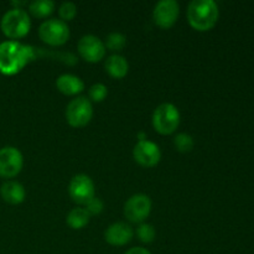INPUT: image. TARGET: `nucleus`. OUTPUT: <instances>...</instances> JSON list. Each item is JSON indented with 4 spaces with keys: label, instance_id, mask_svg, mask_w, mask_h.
<instances>
[{
    "label": "nucleus",
    "instance_id": "14",
    "mask_svg": "<svg viewBox=\"0 0 254 254\" xmlns=\"http://www.w3.org/2000/svg\"><path fill=\"white\" fill-rule=\"evenodd\" d=\"M0 195L5 202L10 205H20L24 202L26 191L24 186L17 181H6L0 188Z\"/></svg>",
    "mask_w": 254,
    "mask_h": 254
},
{
    "label": "nucleus",
    "instance_id": "21",
    "mask_svg": "<svg viewBox=\"0 0 254 254\" xmlns=\"http://www.w3.org/2000/svg\"><path fill=\"white\" fill-rule=\"evenodd\" d=\"M136 236H138V238L143 243H151L154 242V240L156 237L155 228L151 225H149V223L143 222L136 228Z\"/></svg>",
    "mask_w": 254,
    "mask_h": 254
},
{
    "label": "nucleus",
    "instance_id": "26",
    "mask_svg": "<svg viewBox=\"0 0 254 254\" xmlns=\"http://www.w3.org/2000/svg\"><path fill=\"white\" fill-rule=\"evenodd\" d=\"M138 139H139V141L146 140V134L143 133V131H140V133H138Z\"/></svg>",
    "mask_w": 254,
    "mask_h": 254
},
{
    "label": "nucleus",
    "instance_id": "11",
    "mask_svg": "<svg viewBox=\"0 0 254 254\" xmlns=\"http://www.w3.org/2000/svg\"><path fill=\"white\" fill-rule=\"evenodd\" d=\"M77 50L82 59L91 64H96L106 56V46L99 37L94 35H84L77 44Z\"/></svg>",
    "mask_w": 254,
    "mask_h": 254
},
{
    "label": "nucleus",
    "instance_id": "19",
    "mask_svg": "<svg viewBox=\"0 0 254 254\" xmlns=\"http://www.w3.org/2000/svg\"><path fill=\"white\" fill-rule=\"evenodd\" d=\"M174 145H175L176 150L180 151V153H190L193 149L195 141L190 134L179 133L174 138Z\"/></svg>",
    "mask_w": 254,
    "mask_h": 254
},
{
    "label": "nucleus",
    "instance_id": "15",
    "mask_svg": "<svg viewBox=\"0 0 254 254\" xmlns=\"http://www.w3.org/2000/svg\"><path fill=\"white\" fill-rule=\"evenodd\" d=\"M56 87L61 93L66 96H77L84 89V83L78 76L64 73L56 79Z\"/></svg>",
    "mask_w": 254,
    "mask_h": 254
},
{
    "label": "nucleus",
    "instance_id": "12",
    "mask_svg": "<svg viewBox=\"0 0 254 254\" xmlns=\"http://www.w3.org/2000/svg\"><path fill=\"white\" fill-rule=\"evenodd\" d=\"M133 158L143 168H154L161 159L160 148L150 140L138 141L133 149Z\"/></svg>",
    "mask_w": 254,
    "mask_h": 254
},
{
    "label": "nucleus",
    "instance_id": "9",
    "mask_svg": "<svg viewBox=\"0 0 254 254\" xmlns=\"http://www.w3.org/2000/svg\"><path fill=\"white\" fill-rule=\"evenodd\" d=\"M24 165L21 151L14 146H4L0 149V176L12 179L19 175Z\"/></svg>",
    "mask_w": 254,
    "mask_h": 254
},
{
    "label": "nucleus",
    "instance_id": "23",
    "mask_svg": "<svg viewBox=\"0 0 254 254\" xmlns=\"http://www.w3.org/2000/svg\"><path fill=\"white\" fill-rule=\"evenodd\" d=\"M107 94H108V88L107 86H104L103 83H96L89 88L88 96L89 99H92L93 102H102L106 99Z\"/></svg>",
    "mask_w": 254,
    "mask_h": 254
},
{
    "label": "nucleus",
    "instance_id": "6",
    "mask_svg": "<svg viewBox=\"0 0 254 254\" xmlns=\"http://www.w3.org/2000/svg\"><path fill=\"white\" fill-rule=\"evenodd\" d=\"M39 37L50 46H62L69 39V27L62 20L49 19L40 25Z\"/></svg>",
    "mask_w": 254,
    "mask_h": 254
},
{
    "label": "nucleus",
    "instance_id": "25",
    "mask_svg": "<svg viewBox=\"0 0 254 254\" xmlns=\"http://www.w3.org/2000/svg\"><path fill=\"white\" fill-rule=\"evenodd\" d=\"M124 254H151L149 252L146 248H143V247H134V248H130L129 251H127Z\"/></svg>",
    "mask_w": 254,
    "mask_h": 254
},
{
    "label": "nucleus",
    "instance_id": "13",
    "mask_svg": "<svg viewBox=\"0 0 254 254\" xmlns=\"http://www.w3.org/2000/svg\"><path fill=\"white\" fill-rule=\"evenodd\" d=\"M134 231L130 225L126 222H116L109 226L104 232V240L107 243L116 247L126 246L133 240Z\"/></svg>",
    "mask_w": 254,
    "mask_h": 254
},
{
    "label": "nucleus",
    "instance_id": "4",
    "mask_svg": "<svg viewBox=\"0 0 254 254\" xmlns=\"http://www.w3.org/2000/svg\"><path fill=\"white\" fill-rule=\"evenodd\" d=\"M180 112L173 103H163L156 107L153 113V127L163 135L173 134L180 124Z\"/></svg>",
    "mask_w": 254,
    "mask_h": 254
},
{
    "label": "nucleus",
    "instance_id": "22",
    "mask_svg": "<svg viewBox=\"0 0 254 254\" xmlns=\"http://www.w3.org/2000/svg\"><path fill=\"white\" fill-rule=\"evenodd\" d=\"M60 17L62 19V21H71L76 17L77 15V6L74 2L72 1H64L62 2L61 6L59 9Z\"/></svg>",
    "mask_w": 254,
    "mask_h": 254
},
{
    "label": "nucleus",
    "instance_id": "1",
    "mask_svg": "<svg viewBox=\"0 0 254 254\" xmlns=\"http://www.w3.org/2000/svg\"><path fill=\"white\" fill-rule=\"evenodd\" d=\"M37 49L17 41H4L0 44V73L14 76L27 64L36 59Z\"/></svg>",
    "mask_w": 254,
    "mask_h": 254
},
{
    "label": "nucleus",
    "instance_id": "5",
    "mask_svg": "<svg viewBox=\"0 0 254 254\" xmlns=\"http://www.w3.org/2000/svg\"><path fill=\"white\" fill-rule=\"evenodd\" d=\"M66 121L73 128H83L93 117V107L87 97H76L66 107Z\"/></svg>",
    "mask_w": 254,
    "mask_h": 254
},
{
    "label": "nucleus",
    "instance_id": "16",
    "mask_svg": "<svg viewBox=\"0 0 254 254\" xmlns=\"http://www.w3.org/2000/svg\"><path fill=\"white\" fill-rule=\"evenodd\" d=\"M104 68H106L107 73L109 76L113 77V78L121 79L124 78L128 73L129 64L126 57L121 56V55H112L106 60Z\"/></svg>",
    "mask_w": 254,
    "mask_h": 254
},
{
    "label": "nucleus",
    "instance_id": "17",
    "mask_svg": "<svg viewBox=\"0 0 254 254\" xmlns=\"http://www.w3.org/2000/svg\"><path fill=\"white\" fill-rule=\"evenodd\" d=\"M89 220H91V215L87 212L86 208L76 207L69 211L68 215H67L66 222L72 230H82V228L88 225Z\"/></svg>",
    "mask_w": 254,
    "mask_h": 254
},
{
    "label": "nucleus",
    "instance_id": "2",
    "mask_svg": "<svg viewBox=\"0 0 254 254\" xmlns=\"http://www.w3.org/2000/svg\"><path fill=\"white\" fill-rule=\"evenodd\" d=\"M220 10L213 0H192L188 6V20L197 31H208L217 24Z\"/></svg>",
    "mask_w": 254,
    "mask_h": 254
},
{
    "label": "nucleus",
    "instance_id": "20",
    "mask_svg": "<svg viewBox=\"0 0 254 254\" xmlns=\"http://www.w3.org/2000/svg\"><path fill=\"white\" fill-rule=\"evenodd\" d=\"M126 45V36H124L123 34H121V32H111V34L106 37V42H104L106 49L111 50V51H121V50L124 49Z\"/></svg>",
    "mask_w": 254,
    "mask_h": 254
},
{
    "label": "nucleus",
    "instance_id": "10",
    "mask_svg": "<svg viewBox=\"0 0 254 254\" xmlns=\"http://www.w3.org/2000/svg\"><path fill=\"white\" fill-rule=\"evenodd\" d=\"M180 5L175 0H160L153 10V20L161 29H170L178 20Z\"/></svg>",
    "mask_w": 254,
    "mask_h": 254
},
{
    "label": "nucleus",
    "instance_id": "24",
    "mask_svg": "<svg viewBox=\"0 0 254 254\" xmlns=\"http://www.w3.org/2000/svg\"><path fill=\"white\" fill-rule=\"evenodd\" d=\"M103 207L104 206H103V202H102L101 198H98L94 196V197L92 198L88 203H87L86 207L84 208H86L87 212H88L89 215L94 216V215H99V213L103 211Z\"/></svg>",
    "mask_w": 254,
    "mask_h": 254
},
{
    "label": "nucleus",
    "instance_id": "8",
    "mask_svg": "<svg viewBox=\"0 0 254 254\" xmlns=\"http://www.w3.org/2000/svg\"><path fill=\"white\" fill-rule=\"evenodd\" d=\"M151 212V200L144 193H136L124 203V216L133 223H143Z\"/></svg>",
    "mask_w": 254,
    "mask_h": 254
},
{
    "label": "nucleus",
    "instance_id": "3",
    "mask_svg": "<svg viewBox=\"0 0 254 254\" xmlns=\"http://www.w3.org/2000/svg\"><path fill=\"white\" fill-rule=\"evenodd\" d=\"M0 27L2 34L14 41V40L22 39L29 34L31 29V20L26 10L12 7L7 10L1 17Z\"/></svg>",
    "mask_w": 254,
    "mask_h": 254
},
{
    "label": "nucleus",
    "instance_id": "7",
    "mask_svg": "<svg viewBox=\"0 0 254 254\" xmlns=\"http://www.w3.org/2000/svg\"><path fill=\"white\" fill-rule=\"evenodd\" d=\"M68 193L73 202L86 206L96 196L93 180L86 174H78L73 176L69 183Z\"/></svg>",
    "mask_w": 254,
    "mask_h": 254
},
{
    "label": "nucleus",
    "instance_id": "18",
    "mask_svg": "<svg viewBox=\"0 0 254 254\" xmlns=\"http://www.w3.org/2000/svg\"><path fill=\"white\" fill-rule=\"evenodd\" d=\"M55 10V2L51 0H35L29 4L30 14L39 19L50 16Z\"/></svg>",
    "mask_w": 254,
    "mask_h": 254
}]
</instances>
